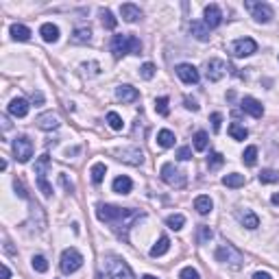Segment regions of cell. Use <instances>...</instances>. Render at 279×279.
<instances>
[{
  "label": "cell",
  "instance_id": "obj_1",
  "mask_svg": "<svg viewBox=\"0 0 279 279\" xmlns=\"http://www.w3.org/2000/svg\"><path fill=\"white\" fill-rule=\"evenodd\" d=\"M96 216H98L100 222L111 227V231L120 238V240L129 242V231L131 227L138 220L146 218L144 212L140 210H131V207H116V205H107V203H100L96 207Z\"/></svg>",
  "mask_w": 279,
  "mask_h": 279
},
{
  "label": "cell",
  "instance_id": "obj_2",
  "mask_svg": "<svg viewBox=\"0 0 279 279\" xmlns=\"http://www.w3.org/2000/svg\"><path fill=\"white\" fill-rule=\"evenodd\" d=\"M111 53L116 59H120L123 55H140L142 53V42L135 35H114L111 39Z\"/></svg>",
  "mask_w": 279,
  "mask_h": 279
},
{
  "label": "cell",
  "instance_id": "obj_3",
  "mask_svg": "<svg viewBox=\"0 0 279 279\" xmlns=\"http://www.w3.org/2000/svg\"><path fill=\"white\" fill-rule=\"evenodd\" d=\"M105 271H107L109 279H135L131 266L118 255H107L105 257Z\"/></svg>",
  "mask_w": 279,
  "mask_h": 279
},
{
  "label": "cell",
  "instance_id": "obj_4",
  "mask_svg": "<svg viewBox=\"0 0 279 279\" xmlns=\"http://www.w3.org/2000/svg\"><path fill=\"white\" fill-rule=\"evenodd\" d=\"M216 260L222 262V264H229L231 268H240L242 264H245L242 253L238 251L233 245H229V242H222V245L216 248Z\"/></svg>",
  "mask_w": 279,
  "mask_h": 279
},
{
  "label": "cell",
  "instance_id": "obj_5",
  "mask_svg": "<svg viewBox=\"0 0 279 279\" xmlns=\"http://www.w3.org/2000/svg\"><path fill=\"white\" fill-rule=\"evenodd\" d=\"M159 175H161V181L168 184L170 187H186V184H187L186 172L179 170L175 164H164L159 170Z\"/></svg>",
  "mask_w": 279,
  "mask_h": 279
},
{
  "label": "cell",
  "instance_id": "obj_6",
  "mask_svg": "<svg viewBox=\"0 0 279 279\" xmlns=\"http://www.w3.org/2000/svg\"><path fill=\"white\" fill-rule=\"evenodd\" d=\"M59 266H62V273L65 275H72V273H77L81 266H83V255L77 251V248H65L62 253V262H59Z\"/></svg>",
  "mask_w": 279,
  "mask_h": 279
},
{
  "label": "cell",
  "instance_id": "obj_7",
  "mask_svg": "<svg viewBox=\"0 0 279 279\" xmlns=\"http://www.w3.org/2000/svg\"><path fill=\"white\" fill-rule=\"evenodd\" d=\"M48 166H50V155H48V153L39 155V159L35 161V175H37V186H39V190L44 192V196H50V194H53V187H50V186H48V181H46V170H48Z\"/></svg>",
  "mask_w": 279,
  "mask_h": 279
},
{
  "label": "cell",
  "instance_id": "obj_8",
  "mask_svg": "<svg viewBox=\"0 0 279 279\" xmlns=\"http://www.w3.org/2000/svg\"><path fill=\"white\" fill-rule=\"evenodd\" d=\"M13 155H16V161L20 164H27L33 157V142L27 138V135H20V138L13 140Z\"/></svg>",
  "mask_w": 279,
  "mask_h": 279
},
{
  "label": "cell",
  "instance_id": "obj_9",
  "mask_svg": "<svg viewBox=\"0 0 279 279\" xmlns=\"http://www.w3.org/2000/svg\"><path fill=\"white\" fill-rule=\"evenodd\" d=\"M245 7L251 11V16L257 20V22H262V24H266V22H271L273 20V7L268 2H245Z\"/></svg>",
  "mask_w": 279,
  "mask_h": 279
},
{
  "label": "cell",
  "instance_id": "obj_10",
  "mask_svg": "<svg viewBox=\"0 0 279 279\" xmlns=\"http://www.w3.org/2000/svg\"><path fill=\"white\" fill-rule=\"evenodd\" d=\"M225 72H227V63L222 62V59H210V62L205 63V77H207V81H212V83L220 81L225 77Z\"/></svg>",
  "mask_w": 279,
  "mask_h": 279
},
{
  "label": "cell",
  "instance_id": "obj_11",
  "mask_svg": "<svg viewBox=\"0 0 279 279\" xmlns=\"http://www.w3.org/2000/svg\"><path fill=\"white\" fill-rule=\"evenodd\" d=\"M116 157H118L120 161H124V164H131V166H142V161H144V153H142L138 146H129V149L116 151Z\"/></svg>",
  "mask_w": 279,
  "mask_h": 279
},
{
  "label": "cell",
  "instance_id": "obj_12",
  "mask_svg": "<svg viewBox=\"0 0 279 279\" xmlns=\"http://www.w3.org/2000/svg\"><path fill=\"white\" fill-rule=\"evenodd\" d=\"M255 50H257V44H255V39H251V37H240L231 44V53L236 55V57H248V55H253Z\"/></svg>",
  "mask_w": 279,
  "mask_h": 279
},
{
  "label": "cell",
  "instance_id": "obj_13",
  "mask_svg": "<svg viewBox=\"0 0 279 279\" xmlns=\"http://www.w3.org/2000/svg\"><path fill=\"white\" fill-rule=\"evenodd\" d=\"M175 72H177V77L184 81V83H187V85H196V83H199V70H196L192 63H179L175 68Z\"/></svg>",
  "mask_w": 279,
  "mask_h": 279
},
{
  "label": "cell",
  "instance_id": "obj_14",
  "mask_svg": "<svg viewBox=\"0 0 279 279\" xmlns=\"http://www.w3.org/2000/svg\"><path fill=\"white\" fill-rule=\"evenodd\" d=\"M240 109L245 111V114L253 116V118H262V116H264V107H262V103H260L257 98H253V96H245V98H242Z\"/></svg>",
  "mask_w": 279,
  "mask_h": 279
},
{
  "label": "cell",
  "instance_id": "obj_15",
  "mask_svg": "<svg viewBox=\"0 0 279 279\" xmlns=\"http://www.w3.org/2000/svg\"><path fill=\"white\" fill-rule=\"evenodd\" d=\"M35 124L39 126L42 131H53V129H59V116L53 114V111H46V114L37 116V120H35Z\"/></svg>",
  "mask_w": 279,
  "mask_h": 279
},
{
  "label": "cell",
  "instance_id": "obj_16",
  "mask_svg": "<svg viewBox=\"0 0 279 279\" xmlns=\"http://www.w3.org/2000/svg\"><path fill=\"white\" fill-rule=\"evenodd\" d=\"M205 24L207 29H216L222 24V11L218 4H207L205 7Z\"/></svg>",
  "mask_w": 279,
  "mask_h": 279
},
{
  "label": "cell",
  "instance_id": "obj_17",
  "mask_svg": "<svg viewBox=\"0 0 279 279\" xmlns=\"http://www.w3.org/2000/svg\"><path fill=\"white\" fill-rule=\"evenodd\" d=\"M29 109H31V105H29L24 98H13L7 107V111L13 116V118H27Z\"/></svg>",
  "mask_w": 279,
  "mask_h": 279
},
{
  "label": "cell",
  "instance_id": "obj_18",
  "mask_svg": "<svg viewBox=\"0 0 279 279\" xmlns=\"http://www.w3.org/2000/svg\"><path fill=\"white\" fill-rule=\"evenodd\" d=\"M116 98L123 100V103H135L140 98V92L135 88H131V85H118L116 88Z\"/></svg>",
  "mask_w": 279,
  "mask_h": 279
},
{
  "label": "cell",
  "instance_id": "obj_19",
  "mask_svg": "<svg viewBox=\"0 0 279 279\" xmlns=\"http://www.w3.org/2000/svg\"><path fill=\"white\" fill-rule=\"evenodd\" d=\"M236 218L240 220L242 227H247V229H257V227H260V218L253 214L251 210H240V212H236Z\"/></svg>",
  "mask_w": 279,
  "mask_h": 279
},
{
  "label": "cell",
  "instance_id": "obj_20",
  "mask_svg": "<svg viewBox=\"0 0 279 279\" xmlns=\"http://www.w3.org/2000/svg\"><path fill=\"white\" fill-rule=\"evenodd\" d=\"M190 31L199 42H207L210 39V29H207L205 22H199V20H192L190 22Z\"/></svg>",
  "mask_w": 279,
  "mask_h": 279
},
{
  "label": "cell",
  "instance_id": "obj_21",
  "mask_svg": "<svg viewBox=\"0 0 279 279\" xmlns=\"http://www.w3.org/2000/svg\"><path fill=\"white\" fill-rule=\"evenodd\" d=\"M39 35H42L44 42L55 44V42L59 39V29L55 27L53 22H46V24H42V29H39Z\"/></svg>",
  "mask_w": 279,
  "mask_h": 279
},
{
  "label": "cell",
  "instance_id": "obj_22",
  "mask_svg": "<svg viewBox=\"0 0 279 279\" xmlns=\"http://www.w3.org/2000/svg\"><path fill=\"white\" fill-rule=\"evenodd\" d=\"M9 33H11V37L16 39V42H29V39H31V29L24 27V24H11Z\"/></svg>",
  "mask_w": 279,
  "mask_h": 279
},
{
  "label": "cell",
  "instance_id": "obj_23",
  "mask_svg": "<svg viewBox=\"0 0 279 279\" xmlns=\"http://www.w3.org/2000/svg\"><path fill=\"white\" fill-rule=\"evenodd\" d=\"M120 13H123V20H124V22H135V20L142 18L140 7H135V4H131V2L123 4V7H120Z\"/></svg>",
  "mask_w": 279,
  "mask_h": 279
},
{
  "label": "cell",
  "instance_id": "obj_24",
  "mask_svg": "<svg viewBox=\"0 0 279 279\" xmlns=\"http://www.w3.org/2000/svg\"><path fill=\"white\" fill-rule=\"evenodd\" d=\"M212 207H214V203H212V199L207 194H201L194 199V210L199 212L201 216H207L212 212Z\"/></svg>",
  "mask_w": 279,
  "mask_h": 279
},
{
  "label": "cell",
  "instance_id": "obj_25",
  "mask_svg": "<svg viewBox=\"0 0 279 279\" xmlns=\"http://www.w3.org/2000/svg\"><path fill=\"white\" fill-rule=\"evenodd\" d=\"M131 190H133V181H131L129 177L120 175L114 179V192H118V194H129Z\"/></svg>",
  "mask_w": 279,
  "mask_h": 279
},
{
  "label": "cell",
  "instance_id": "obj_26",
  "mask_svg": "<svg viewBox=\"0 0 279 279\" xmlns=\"http://www.w3.org/2000/svg\"><path fill=\"white\" fill-rule=\"evenodd\" d=\"M90 39H92V31H90V27H79V29H74L70 42L72 44H88Z\"/></svg>",
  "mask_w": 279,
  "mask_h": 279
},
{
  "label": "cell",
  "instance_id": "obj_27",
  "mask_svg": "<svg viewBox=\"0 0 279 279\" xmlns=\"http://www.w3.org/2000/svg\"><path fill=\"white\" fill-rule=\"evenodd\" d=\"M168 248H170V240L166 236H161L153 245V248H151V257H161L164 253H168Z\"/></svg>",
  "mask_w": 279,
  "mask_h": 279
},
{
  "label": "cell",
  "instance_id": "obj_28",
  "mask_svg": "<svg viewBox=\"0 0 279 279\" xmlns=\"http://www.w3.org/2000/svg\"><path fill=\"white\" fill-rule=\"evenodd\" d=\"M245 181H247L245 175H238V172H231V175L222 177V186H227V187H242Z\"/></svg>",
  "mask_w": 279,
  "mask_h": 279
},
{
  "label": "cell",
  "instance_id": "obj_29",
  "mask_svg": "<svg viewBox=\"0 0 279 279\" xmlns=\"http://www.w3.org/2000/svg\"><path fill=\"white\" fill-rule=\"evenodd\" d=\"M157 142H159V146H164V149H170V146H175V133L168 129H161L159 133H157Z\"/></svg>",
  "mask_w": 279,
  "mask_h": 279
},
{
  "label": "cell",
  "instance_id": "obj_30",
  "mask_svg": "<svg viewBox=\"0 0 279 279\" xmlns=\"http://www.w3.org/2000/svg\"><path fill=\"white\" fill-rule=\"evenodd\" d=\"M192 140H194V151H205L207 144H210V135L205 131H196Z\"/></svg>",
  "mask_w": 279,
  "mask_h": 279
},
{
  "label": "cell",
  "instance_id": "obj_31",
  "mask_svg": "<svg viewBox=\"0 0 279 279\" xmlns=\"http://www.w3.org/2000/svg\"><path fill=\"white\" fill-rule=\"evenodd\" d=\"M257 179H260V184H279V172L266 168V170L260 172V177H257Z\"/></svg>",
  "mask_w": 279,
  "mask_h": 279
},
{
  "label": "cell",
  "instance_id": "obj_32",
  "mask_svg": "<svg viewBox=\"0 0 279 279\" xmlns=\"http://www.w3.org/2000/svg\"><path fill=\"white\" fill-rule=\"evenodd\" d=\"M105 172H107V166L100 164V161H98V164H94V166H92V172H90V175H92V181H94L96 186H98L100 181L105 179Z\"/></svg>",
  "mask_w": 279,
  "mask_h": 279
},
{
  "label": "cell",
  "instance_id": "obj_33",
  "mask_svg": "<svg viewBox=\"0 0 279 279\" xmlns=\"http://www.w3.org/2000/svg\"><path fill=\"white\" fill-rule=\"evenodd\" d=\"M229 135H231L233 140H247L248 138V131L242 124L233 123V124H229Z\"/></svg>",
  "mask_w": 279,
  "mask_h": 279
},
{
  "label": "cell",
  "instance_id": "obj_34",
  "mask_svg": "<svg viewBox=\"0 0 279 279\" xmlns=\"http://www.w3.org/2000/svg\"><path fill=\"white\" fill-rule=\"evenodd\" d=\"M242 161H245L247 166H255V161H257V146H247L245 153H242Z\"/></svg>",
  "mask_w": 279,
  "mask_h": 279
},
{
  "label": "cell",
  "instance_id": "obj_35",
  "mask_svg": "<svg viewBox=\"0 0 279 279\" xmlns=\"http://www.w3.org/2000/svg\"><path fill=\"white\" fill-rule=\"evenodd\" d=\"M166 225L170 227V229H175V231H179L181 227L186 225V218L181 216V214H172V216H168L166 218Z\"/></svg>",
  "mask_w": 279,
  "mask_h": 279
},
{
  "label": "cell",
  "instance_id": "obj_36",
  "mask_svg": "<svg viewBox=\"0 0 279 279\" xmlns=\"http://www.w3.org/2000/svg\"><path fill=\"white\" fill-rule=\"evenodd\" d=\"M225 164V157H222V153H210V157H207V166H210V170H216L220 168V166Z\"/></svg>",
  "mask_w": 279,
  "mask_h": 279
},
{
  "label": "cell",
  "instance_id": "obj_37",
  "mask_svg": "<svg viewBox=\"0 0 279 279\" xmlns=\"http://www.w3.org/2000/svg\"><path fill=\"white\" fill-rule=\"evenodd\" d=\"M100 18H103V27L105 29H116V24H118V20L114 18V13L109 11V9H103V11H100Z\"/></svg>",
  "mask_w": 279,
  "mask_h": 279
},
{
  "label": "cell",
  "instance_id": "obj_38",
  "mask_svg": "<svg viewBox=\"0 0 279 279\" xmlns=\"http://www.w3.org/2000/svg\"><path fill=\"white\" fill-rule=\"evenodd\" d=\"M168 103H170V100L166 98V96H159V98L155 100V111H157V114H159V116H168V114H170Z\"/></svg>",
  "mask_w": 279,
  "mask_h": 279
},
{
  "label": "cell",
  "instance_id": "obj_39",
  "mask_svg": "<svg viewBox=\"0 0 279 279\" xmlns=\"http://www.w3.org/2000/svg\"><path fill=\"white\" fill-rule=\"evenodd\" d=\"M31 264H33V268H35L37 273H46V271H48V260H46L44 255H33Z\"/></svg>",
  "mask_w": 279,
  "mask_h": 279
},
{
  "label": "cell",
  "instance_id": "obj_40",
  "mask_svg": "<svg viewBox=\"0 0 279 279\" xmlns=\"http://www.w3.org/2000/svg\"><path fill=\"white\" fill-rule=\"evenodd\" d=\"M212 236H214V231H212L210 227L199 225V245H207V242L212 240Z\"/></svg>",
  "mask_w": 279,
  "mask_h": 279
},
{
  "label": "cell",
  "instance_id": "obj_41",
  "mask_svg": "<svg viewBox=\"0 0 279 279\" xmlns=\"http://www.w3.org/2000/svg\"><path fill=\"white\" fill-rule=\"evenodd\" d=\"M107 123H109V126H111L114 131H120V129H123V124H124L123 118H120L116 111H109V114H107Z\"/></svg>",
  "mask_w": 279,
  "mask_h": 279
},
{
  "label": "cell",
  "instance_id": "obj_42",
  "mask_svg": "<svg viewBox=\"0 0 279 279\" xmlns=\"http://www.w3.org/2000/svg\"><path fill=\"white\" fill-rule=\"evenodd\" d=\"M140 77L146 79V81H151V79L155 77V65H153V63H144V65L140 68Z\"/></svg>",
  "mask_w": 279,
  "mask_h": 279
},
{
  "label": "cell",
  "instance_id": "obj_43",
  "mask_svg": "<svg viewBox=\"0 0 279 279\" xmlns=\"http://www.w3.org/2000/svg\"><path fill=\"white\" fill-rule=\"evenodd\" d=\"M179 279H201V275H199V271H196V268L186 266L184 271L179 273Z\"/></svg>",
  "mask_w": 279,
  "mask_h": 279
},
{
  "label": "cell",
  "instance_id": "obj_44",
  "mask_svg": "<svg viewBox=\"0 0 279 279\" xmlns=\"http://www.w3.org/2000/svg\"><path fill=\"white\" fill-rule=\"evenodd\" d=\"M177 159H181V161L192 159V149H190V146H181V149L177 151Z\"/></svg>",
  "mask_w": 279,
  "mask_h": 279
},
{
  "label": "cell",
  "instance_id": "obj_45",
  "mask_svg": "<svg viewBox=\"0 0 279 279\" xmlns=\"http://www.w3.org/2000/svg\"><path fill=\"white\" fill-rule=\"evenodd\" d=\"M210 120H212V129H214L216 133H218V131H220V123H222V116L218 114V111H214V114L210 116Z\"/></svg>",
  "mask_w": 279,
  "mask_h": 279
},
{
  "label": "cell",
  "instance_id": "obj_46",
  "mask_svg": "<svg viewBox=\"0 0 279 279\" xmlns=\"http://www.w3.org/2000/svg\"><path fill=\"white\" fill-rule=\"evenodd\" d=\"M13 186H16V192H18L20 196H22V199H29V194H27V187H24L22 181H16V184H13Z\"/></svg>",
  "mask_w": 279,
  "mask_h": 279
},
{
  "label": "cell",
  "instance_id": "obj_47",
  "mask_svg": "<svg viewBox=\"0 0 279 279\" xmlns=\"http://www.w3.org/2000/svg\"><path fill=\"white\" fill-rule=\"evenodd\" d=\"M59 181H62V186H63L68 192L74 190V184H72V181H68V177H65V175H59Z\"/></svg>",
  "mask_w": 279,
  "mask_h": 279
},
{
  "label": "cell",
  "instance_id": "obj_48",
  "mask_svg": "<svg viewBox=\"0 0 279 279\" xmlns=\"http://www.w3.org/2000/svg\"><path fill=\"white\" fill-rule=\"evenodd\" d=\"M31 100H33L35 107H39V105L44 103V94H42V92H33V94H31Z\"/></svg>",
  "mask_w": 279,
  "mask_h": 279
},
{
  "label": "cell",
  "instance_id": "obj_49",
  "mask_svg": "<svg viewBox=\"0 0 279 279\" xmlns=\"http://www.w3.org/2000/svg\"><path fill=\"white\" fill-rule=\"evenodd\" d=\"M184 103H186V109H190V111H199V105H196V100H192V98H186Z\"/></svg>",
  "mask_w": 279,
  "mask_h": 279
},
{
  "label": "cell",
  "instance_id": "obj_50",
  "mask_svg": "<svg viewBox=\"0 0 279 279\" xmlns=\"http://www.w3.org/2000/svg\"><path fill=\"white\" fill-rule=\"evenodd\" d=\"M253 279H273V277L268 275V273H262L260 271V273H255V275H253Z\"/></svg>",
  "mask_w": 279,
  "mask_h": 279
},
{
  "label": "cell",
  "instance_id": "obj_51",
  "mask_svg": "<svg viewBox=\"0 0 279 279\" xmlns=\"http://www.w3.org/2000/svg\"><path fill=\"white\" fill-rule=\"evenodd\" d=\"M11 277V271L7 268V264H2V279H9Z\"/></svg>",
  "mask_w": 279,
  "mask_h": 279
},
{
  "label": "cell",
  "instance_id": "obj_52",
  "mask_svg": "<svg viewBox=\"0 0 279 279\" xmlns=\"http://www.w3.org/2000/svg\"><path fill=\"white\" fill-rule=\"evenodd\" d=\"M271 201H273V205H279V194H273Z\"/></svg>",
  "mask_w": 279,
  "mask_h": 279
},
{
  "label": "cell",
  "instance_id": "obj_53",
  "mask_svg": "<svg viewBox=\"0 0 279 279\" xmlns=\"http://www.w3.org/2000/svg\"><path fill=\"white\" fill-rule=\"evenodd\" d=\"M142 279H157V277H155V275H144Z\"/></svg>",
  "mask_w": 279,
  "mask_h": 279
}]
</instances>
